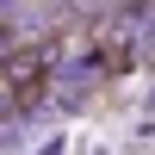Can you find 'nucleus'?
Returning a JSON list of instances; mask_svg holds the SVG:
<instances>
[{
  "label": "nucleus",
  "mask_w": 155,
  "mask_h": 155,
  "mask_svg": "<svg viewBox=\"0 0 155 155\" xmlns=\"http://www.w3.org/2000/svg\"><path fill=\"white\" fill-rule=\"evenodd\" d=\"M44 81H50V56L44 50H6V56H0V93H6L12 106L37 99Z\"/></svg>",
  "instance_id": "nucleus-1"
}]
</instances>
